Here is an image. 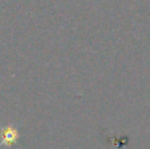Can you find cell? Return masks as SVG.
Masks as SVG:
<instances>
[{
  "mask_svg": "<svg viewBox=\"0 0 150 149\" xmlns=\"http://www.w3.org/2000/svg\"><path fill=\"white\" fill-rule=\"evenodd\" d=\"M16 137H17V133H16V131H13L12 128H8L7 131H5L3 144H12V141H15Z\"/></svg>",
  "mask_w": 150,
  "mask_h": 149,
  "instance_id": "cell-1",
  "label": "cell"
}]
</instances>
